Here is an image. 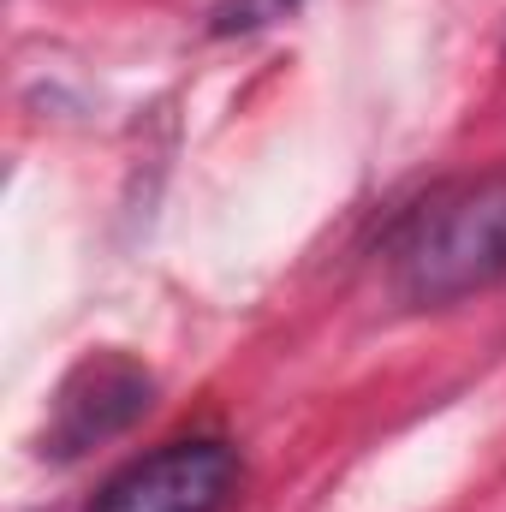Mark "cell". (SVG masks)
Segmentation results:
<instances>
[{"mask_svg":"<svg viewBox=\"0 0 506 512\" xmlns=\"http://www.w3.org/2000/svg\"><path fill=\"white\" fill-rule=\"evenodd\" d=\"M393 274L411 304H453L506 280V173L423 209L399 245Z\"/></svg>","mask_w":506,"mask_h":512,"instance_id":"6da1fadb","label":"cell"},{"mask_svg":"<svg viewBox=\"0 0 506 512\" xmlns=\"http://www.w3.org/2000/svg\"><path fill=\"white\" fill-rule=\"evenodd\" d=\"M239 483L227 441H167L161 453L126 465L90 512H221Z\"/></svg>","mask_w":506,"mask_h":512,"instance_id":"7a4b0ae2","label":"cell"},{"mask_svg":"<svg viewBox=\"0 0 506 512\" xmlns=\"http://www.w3.org/2000/svg\"><path fill=\"white\" fill-rule=\"evenodd\" d=\"M149 399H155V382H149L143 364H131L120 352L90 358L72 382L60 387L54 417H48V435H42V453H54V459L90 453L96 441H108L126 423H137L149 411Z\"/></svg>","mask_w":506,"mask_h":512,"instance_id":"3957f363","label":"cell"}]
</instances>
